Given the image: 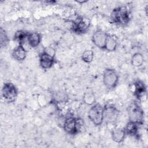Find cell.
Masks as SVG:
<instances>
[{
  "mask_svg": "<svg viewBox=\"0 0 148 148\" xmlns=\"http://www.w3.org/2000/svg\"><path fill=\"white\" fill-rule=\"evenodd\" d=\"M110 19L112 22L117 25L121 26L126 25L131 20L130 9L125 6L114 8L111 12Z\"/></svg>",
  "mask_w": 148,
  "mask_h": 148,
  "instance_id": "cell-1",
  "label": "cell"
},
{
  "mask_svg": "<svg viewBox=\"0 0 148 148\" xmlns=\"http://www.w3.org/2000/svg\"><path fill=\"white\" fill-rule=\"evenodd\" d=\"M129 121L141 125L144 120V112L139 104L136 102H132L127 108Z\"/></svg>",
  "mask_w": 148,
  "mask_h": 148,
  "instance_id": "cell-2",
  "label": "cell"
},
{
  "mask_svg": "<svg viewBox=\"0 0 148 148\" xmlns=\"http://www.w3.org/2000/svg\"><path fill=\"white\" fill-rule=\"evenodd\" d=\"M83 124L82 119L73 116H67L63 121L62 127L66 133L74 135L79 132Z\"/></svg>",
  "mask_w": 148,
  "mask_h": 148,
  "instance_id": "cell-3",
  "label": "cell"
},
{
  "mask_svg": "<svg viewBox=\"0 0 148 148\" xmlns=\"http://www.w3.org/2000/svg\"><path fill=\"white\" fill-rule=\"evenodd\" d=\"M88 117L94 125H101L103 121V106L99 103H95L88 110Z\"/></svg>",
  "mask_w": 148,
  "mask_h": 148,
  "instance_id": "cell-4",
  "label": "cell"
},
{
  "mask_svg": "<svg viewBox=\"0 0 148 148\" xmlns=\"http://www.w3.org/2000/svg\"><path fill=\"white\" fill-rule=\"evenodd\" d=\"M71 23V29L77 34L85 33L90 26V20L80 16L76 17Z\"/></svg>",
  "mask_w": 148,
  "mask_h": 148,
  "instance_id": "cell-5",
  "label": "cell"
},
{
  "mask_svg": "<svg viewBox=\"0 0 148 148\" xmlns=\"http://www.w3.org/2000/svg\"><path fill=\"white\" fill-rule=\"evenodd\" d=\"M119 82V75L117 72L112 68H106L103 73V83L109 89L114 88Z\"/></svg>",
  "mask_w": 148,
  "mask_h": 148,
  "instance_id": "cell-6",
  "label": "cell"
},
{
  "mask_svg": "<svg viewBox=\"0 0 148 148\" xmlns=\"http://www.w3.org/2000/svg\"><path fill=\"white\" fill-rule=\"evenodd\" d=\"M119 111L112 103H108L103 106V121L107 124H114L119 117Z\"/></svg>",
  "mask_w": 148,
  "mask_h": 148,
  "instance_id": "cell-7",
  "label": "cell"
},
{
  "mask_svg": "<svg viewBox=\"0 0 148 148\" xmlns=\"http://www.w3.org/2000/svg\"><path fill=\"white\" fill-rule=\"evenodd\" d=\"M18 94V90L16 87L10 82L4 83L2 88V97L7 102H14Z\"/></svg>",
  "mask_w": 148,
  "mask_h": 148,
  "instance_id": "cell-8",
  "label": "cell"
},
{
  "mask_svg": "<svg viewBox=\"0 0 148 148\" xmlns=\"http://www.w3.org/2000/svg\"><path fill=\"white\" fill-rule=\"evenodd\" d=\"M131 90L139 101H144L146 98V86L141 80H136L132 83Z\"/></svg>",
  "mask_w": 148,
  "mask_h": 148,
  "instance_id": "cell-9",
  "label": "cell"
},
{
  "mask_svg": "<svg viewBox=\"0 0 148 148\" xmlns=\"http://www.w3.org/2000/svg\"><path fill=\"white\" fill-rule=\"evenodd\" d=\"M108 34L101 29L96 30L92 35L91 40L97 47L104 49Z\"/></svg>",
  "mask_w": 148,
  "mask_h": 148,
  "instance_id": "cell-10",
  "label": "cell"
},
{
  "mask_svg": "<svg viewBox=\"0 0 148 148\" xmlns=\"http://www.w3.org/2000/svg\"><path fill=\"white\" fill-rule=\"evenodd\" d=\"M55 62V58L46 54L43 51L39 54V64L44 69H50Z\"/></svg>",
  "mask_w": 148,
  "mask_h": 148,
  "instance_id": "cell-11",
  "label": "cell"
},
{
  "mask_svg": "<svg viewBox=\"0 0 148 148\" xmlns=\"http://www.w3.org/2000/svg\"><path fill=\"white\" fill-rule=\"evenodd\" d=\"M12 56L14 60L18 61L25 60L27 56V51L23 44L19 43L18 45L13 49Z\"/></svg>",
  "mask_w": 148,
  "mask_h": 148,
  "instance_id": "cell-12",
  "label": "cell"
},
{
  "mask_svg": "<svg viewBox=\"0 0 148 148\" xmlns=\"http://www.w3.org/2000/svg\"><path fill=\"white\" fill-rule=\"evenodd\" d=\"M126 134L124 128L116 127L112 130L111 136L113 140L116 143H121L124 141Z\"/></svg>",
  "mask_w": 148,
  "mask_h": 148,
  "instance_id": "cell-13",
  "label": "cell"
},
{
  "mask_svg": "<svg viewBox=\"0 0 148 148\" xmlns=\"http://www.w3.org/2000/svg\"><path fill=\"white\" fill-rule=\"evenodd\" d=\"M41 36L39 33L36 32H33L28 33L27 40L29 45L31 47H37L41 41Z\"/></svg>",
  "mask_w": 148,
  "mask_h": 148,
  "instance_id": "cell-14",
  "label": "cell"
},
{
  "mask_svg": "<svg viewBox=\"0 0 148 148\" xmlns=\"http://www.w3.org/2000/svg\"><path fill=\"white\" fill-rule=\"evenodd\" d=\"M139 124L129 121L124 127V131L126 134L131 136H137L139 131Z\"/></svg>",
  "mask_w": 148,
  "mask_h": 148,
  "instance_id": "cell-15",
  "label": "cell"
},
{
  "mask_svg": "<svg viewBox=\"0 0 148 148\" xmlns=\"http://www.w3.org/2000/svg\"><path fill=\"white\" fill-rule=\"evenodd\" d=\"M52 99L56 103H65L68 100V97L66 92L62 91H57L53 93Z\"/></svg>",
  "mask_w": 148,
  "mask_h": 148,
  "instance_id": "cell-16",
  "label": "cell"
},
{
  "mask_svg": "<svg viewBox=\"0 0 148 148\" xmlns=\"http://www.w3.org/2000/svg\"><path fill=\"white\" fill-rule=\"evenodd\" d=\"M117 40L116 37L110 35H108L104 49L108 51L112 52L115 51L117 49Z\"/></svg>",
  "mask_w": 148,
  "mask_h": 148,
  "instance_id": "cell-17",
  "label": "cell"
},
{
  "mask_svg": "<svg viewBox=\"0 0 148 148\" xmlns=\"http://www.w3.org/2000/svg\"><path fill=\"white\" fill-rule=\"evenodd\" d=\"M83 102L88 106H92L95 103L96 97L94 92L91 90L86 91L83 96Z\"/></svg>",
  "mask_w": 148,
  "mask_h": 148,
  "instance_id": "cell-18",
  "label": "cell"
},
{
  "mask_svg": "<svg viewBox=\"0 0 148 148\" xmlns=\"http://www.w3.org/2000/svg\"><path fill=\"white\" fill-rule=\"evenodd\" d=\"M131 64L135 67L141 66L144 62V57L142 54L140 53H135L131 57Z\"/></svg>",
  "mask_w": 148,
  "mask_h": 148,
  "instance_id": "cell-19",
  "label": "cell"
},
{
  "mask_svg": "<svg viewBox=\"0 0 148 148\" xmlns=\"http://www.w3.org/2000/svg\"><path fill=\"white\" fill-rule=\"evenodd\" d=\"M28 32H27L23 30H18L16 31L14 35V38L16 40L19 42L20 44H23L24 40L27 38Z\"/></svg>",
  "mask_w": 148,
  "mask_h": 148,
  "instance_id": "cell-20",
  "label": "cell"
},
{
  "mask_svg": "<svg viewBox=\"0 0 148 148\" xmlns=\"http://www.w3.org/2000/svg\"><path fill=\"white\" fill-rule=\"evenodd\" d=\"M94 59V52L92 50H87L84 51L82 55V60L86 62L90 63Z\"/></svg>",
  "mask_w": 148,
  "mask_h": 148,
  "instance_id": "cell-21",
  "label": "cell"
},
{
  "mask_svg": "<svg viewBox=\"0 0 148 148\" xmlns=\"http://www.w3.org/2000/svg\"><path fill=\"white\" fill-rule=\"evenodd\" d=\"M0 39H1V47H5L9 43L8 36L4 29L2 28L0 30Z\"/></svg>",
  "mask_w": 148,
  "mask_h": 148,
  "instance_id": "cell-22",
  "label": "cell"
},
{
  "mask_svg": "<svg viewBox=\"0 0 148 148\" xmlns=\"http://www.w3.org/2000/svg\"><path fill=\"white\" fill-rule=\"evenodd\" d=\"M44 53H45L46 54L49 55L50 56L52 57H55V56H56V50L54 47H53L52 46H47L46 47L43 51Z\"/></svg>",
  "mask_w": 148,
  "mask_h": 148,
  "instance_id": "cell-23",
  "label": "cell"
}]
</instances>
